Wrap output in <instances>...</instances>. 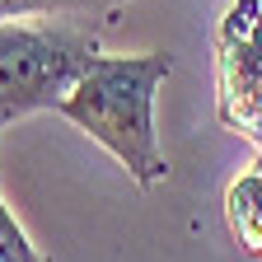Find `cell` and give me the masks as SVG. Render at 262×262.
Wrapping results in <instances>:
<instances>
[{
	"label": "cell",
	"instance_id": "1",
	"mask_svg": "<svg viewBox=\"0 0 262 262\" xmlns=\"http://www.w3.org/2000/svg\"><path fill=\"white\" fill-rule=\"evenodd\" d=\"M169 71L173 61L164 52H145V56L98 52L56 113L75 122L89 141H98L141 187H155L169 178V159L155 136V94Z\"/></svg>",
	"mask_w": 262,
	"mask_h": 262
},
{
	"label": "cell",
	"instance_id": "2",
	"mask_svg": "<svg viewBox=\"0 0 262 262\" xmlns=\"http://www.w3.org/2000/svg\"><path fill=\"white\" fill-rule=\"evenodd\" d=\"M98 56V42L71 24L0 19V131L33 113H56Z\"/></svg>",
	"mask_w": 262,
	"mask_h": 262
},
{
	"label": "cell",
	"instance_id": "3",
	"mask_svg": "<svg viewBox=\"0 0 262 262\" xmlns=\"http://www.w3.org/2000/svg\"><path fill=\"white\" fill-rule=\"evenodd\" d=\"M215 117L262 150V0H234L215 28Z\"/></svg>",
	"mask_w": 262,
	"mask_h": 262
},
{
	"label": "cell",
	"instance_id": "4",
	"mask_svg": "<svg viewBox=\"0 0 262 262\" xmlns=\"http://www.w3.org/2000/svg\"><path fill=\"white\" fill-rule=\"evenodd\" d=\"M225 220L234 229V239L244 253L262 257V164H253L248 173H239L225 192Z\"/></svg>",
	"mask_w": 262,
	"mask_h": 262
},
{
	"label": "cell",
	"instance_id": "5",
	"mask_svg": "<svg viewBox=\"0 0 262 262\" xmlns=\"http://www.w3.org/2000/svg\"><path fill=\"white\" fill-rule=\"evenodd\" d=\"M0 262H42L38 248L28 244L24 225L14 220V211H10L5 202H0Z\"/></svg>",
	"mask_w": 262,
	"mask_h": 262
},
{
	"label": "cell",
	"instance_id": "6",
	"mask_svg": "<svg viewBox=\"0 0 262 262\" xmlns=\"http://www.w3.org/2000/svg\"><path fill=\"white\" fill-rule=\"evenodd\" d=\"M257 164H262V150H257Z\"/></svg>",
	"mask_w": 262,
	"mask_h": 262
}]
</instances>
